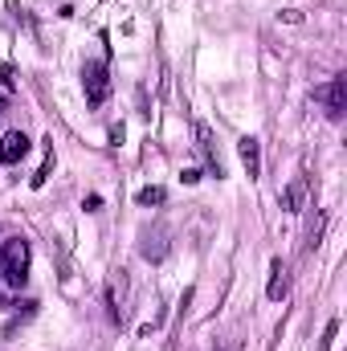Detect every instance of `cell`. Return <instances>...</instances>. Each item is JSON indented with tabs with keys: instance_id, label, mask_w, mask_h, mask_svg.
Instances as JSON below:
<instances>
[{
	"instance_id": "obj_9",
	"label": "cell",
	"mask_w": 347,
	"mask_h": 351,
	"mask_svg": "<svg viewBox=\"0 0 347 351\" xmlns=\"http://www.w3.org/2000/svg\"><path fill=\"white\" fill-rule=\"evenodd\" d=\"M135 200H139L143 208H152V204H164V200H168V192H164V188H143Z\"/></svg>"
},
{
	"instance_id": "obj_4",
	"label": "cell",
	"mask_w": 347,
	"mask_h": 351,
	"mask_svg": "<svg viewBox=\"0 0 347 351\" xmlns=\"http://www.w3.org/2000/svg\"><path fill=\"white\" fill-rule=\"evenodd\" d=\"M196 147L204 152V160H208V172L217 176H225V168H221V160H217V147H213V131H208V123H196Z\"/></svg>"
},
{
	"instance_id": "obj_10",
	"label": "cell",
	"mask_w": 347,
	"mask_h": 351,
	"mask_svg": "<svg viewBox=\"0 0 347 351\" xmlns=\"http://www.w3.org/2000/svg\"><path fill=\"white\" fill-rule=\"evenodd\" d=\"M0 78H4V86H16V70H12V66H8V62H4V66H0Z\"/></svg>"
},
{
	"instance_id": "obj_5",
	"label": "cell",
	"mask_w": 347,
	"mask_h": 351,
	"mask_svg": "<svg viewBox=\"0 0 347 351\" xmlns=\"http://www.w3.org/2000/svg\"><path fill=\"white\" fill-rule=\"evenodd\" d=\"M237 156H241V164H246L250 180H258V172H261V156H258V139H254V135L237 139Z\"/></svg>"
},
{
	"instance_id": "obj_3",
	"label": "cell",
	"mask_w": 347,
	"mask_h": 351,
	"mask_svg": "<svg viewBox=\"0 0 347 351\" xmlns=\"http://www.w3.org/2000/svg\"><path fill=\"white\" fill-rule=\"evenodd\" d=\"M29 156V135L25 131H8L0 139V164H21Z\"/></svg>"
},
{
	"instance_id": "obj_11",
	"label": "cell",
	"mask_w": 347,
	"mask_h": 351,
	"mask_svg": "<svg viewBox=\"0 0 347 351\" xmlns=\"http://www.w3.org/2000/svg\"><path fill=\"white\" fill-rule=\"evenodd\" d=\"M335 331H339V323L331 319V323H327V331H323V348H331V339H335Z\"/></svg>"
},
{
	"instance_id": "obj_2",
	"label": "cell",
	"mask_w": 347,
	"mask_h": 351,
	"mask_svg": "<svg viewBox=\"0 0 347 351\" xmlns=\"http://www.w3.org/2000/svg\"><path fill=\"white\" fill-rule=\"evenodd\" d=\"M82 86H86L90 106H102V102L110 98V78H106V66H102V62H86V66H82Z\"/></svg>"
},
{
	"instance_id": "obj_12",
	"label": "cell",
	"mask_w": 347,
	"mask_h": 351,
	"mask_svg": "<svg viewBox=\"0 0 347 351\" xmlns=\"http://www.w3.org/2000/svg\"><path fill=\"white\" fill-rule=\"evenodd\" d=\"M0 114H4V98H0Z\"/></svg>"
},
{
	"instance_id": "obj_1",
	"label": "cell",
	"mask_w": 347,
	"mask_h": 351,
	"mask_svg": "<svg viewBox=\"0 0 347 351\" xmlns=\"http://www.w3.org/2000/svg\"><path fill=\"white\" fill-rule=\"evenodd\" d=\"M0 262H4V282L8 286H25V278H29V241L8 237L4 250H0Z\"/></svg>"
},
{
	"instance_id": "obj_8",
	"label": "cell",
	"mask_w": 347,
	"mask_h": 351,
	"mask_svg": "<svg viewBox=\"0 0 347 351\" xmlns=\"http://www.w3.org/2000/svg\"><path fill=\"white\" fill-rule=\"evenodd\" d=\"M302 192H307V184L294 180V184L282 192V208H286V213H298V208H302Z\"/></svg>"
},
{
	"instance_id": "obj_6",
	"label": "cell",
	"mask_w": 347,
	"mask_h": 351,
	"mask_svg": "<svg viewBox=\"0 0 347 351\" xmlns=\"http://www.w3.org/2000/svg\"><path fill=\"white\" fill-rule=\"evenodd\" d=\"M344 106H347V78H335L331 90H327V114L331 119H344Z\"/></svg>"
},
{
	"instance_id": "obj_7",
	"label": "cell",
	"mask_w": 347,
	"mask_h": 351,
	"mask_svg": "<svg viewBox=\"0 0 347 351\" xmlns=\"http://www.w3.org/2000/svg\"><path fill=\"white\" fill-rule=\"evenodd\" d=\"M265 294H270V302H282V298H286V269H282V262L270 265V286H265Z\"/></svg>"
}]
</instances>
